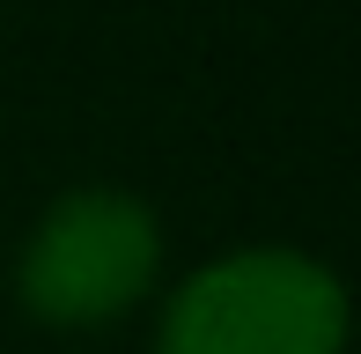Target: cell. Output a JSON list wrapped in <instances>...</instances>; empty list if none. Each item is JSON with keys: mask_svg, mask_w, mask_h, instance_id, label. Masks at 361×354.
Listing matches in <instances>:
<instances>
[{"mask_svg": "<svg viewBox=\"0 0 361 354\" xmlns=\"http://www.w3.org/2000/svg\"><path fill=\"white\" fill-rule=\"evenodd\" d=\"M155 354H347V288L281 244L228 251L170 295Z\"/></svg>", "mask_w": 361, "mask_h": 354, "instance_id": "1", "label": "cell"}, {"mask_svg": "<svg viewBox=\"0 0 361 354\" xmlns=\"http://www.w3.org/2000/svg\"><path fill=\"white\" fill-rule=\"evenodd\" d=\"M155 273H162L155 214L126 192L89 185V192H67V200L44 207V221L23 244L15 288H23V310L37 325L96 332V325H118L155 288Z\"/></svg>", "mask_w": 361, "mask_h": 354, "instance_id": "2", "label": "cell"}]
</instances>
